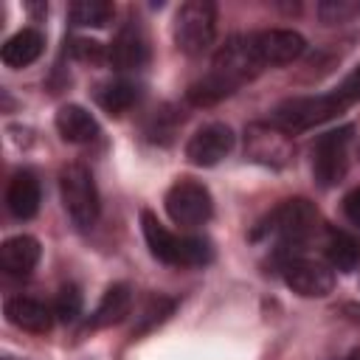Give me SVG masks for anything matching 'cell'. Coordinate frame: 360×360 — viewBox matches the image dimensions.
<instances>
[{"mask_svg":"<svg viewBox=\"0 0 360 360\" xmlns=\"http://www.w3.org/2000/svg\"><path fill=\"white\" fill-rule=\"evenodd\" d=\"M141 231L146 239L149 253L172 267H202L214 259V250L208 245V239L202 236H180L172 233L152 211H141Z\"/></svg>","mask_w":360,"mask_h":360,"instance_id":"1","label":"cell"},{"mask_svg":"<svg viewBox=\"0 0 360 360\" xmlns=\"http://www.w3.org/2000/svg\"><path fill=\"white\" fill-rule=\"evenodd\" d=\"M318 208L307 197H290L278 202L259 225L253 228V239H276L278 248H298L318 231Z\"/></svg>","mask_w":360,"mask_h":360,"instance_id":"2","label":"cell"},{"mask_svg":"<svg viewBox=\"0 0 360 360\" xmlns=\"http://www.w3.org/2000/svg\"><path fill=\"white\" fill-rule=\"evenodd\" d=\"M352 104L346 101V96L335 87L329 93H321V96H298V98H287L281 101L270 121L276 127H281L284 132H304L309 127H318L323 121H332L335 115H340L343 110H349Z\"/></svg>","mask_w":360,"mask_h":360,"instance_id":"3","label":"cell"},{"mask_svg":"<svg viewBox=\"0 0 360 360\" xmlns=\"http://www.w3.org/2000/svg\"><path fill=\"white\" fill-rule=\"evenodd\" d=\"M59 197L76 228L87 231L96 225L101 214V200L96 180L84 163H65L59 169Z\"/></svg>","mask_w":360,"mask_h":360,"instance_id":"4","label":"cell"},{"mask_svg":"<svg viewBox=\"0 0 360 360\" xmlns=\"http://www.w3.org/2000/svg\"><path fill=\"white\" fill-rule=\"evenodd\" d=\"M172 34L186 56H202L217 37V6L211 0H186L174 11Z\"/></svg>","mask_w":360,"mask_h":360,"instance_id":"5","label":"cell"},{"mask_svg":"<svg viewBox=\"0 0 360 360\" xmlns=\"http://www.w3.org/2000/svg\"><path fill=\"white\" fill-rule=\"evenodd\" d=\"M163 208H166V214L174 225L194 228V225H202V222L211 219L214 200H211V191L202 183L183 177V180L172 183V188L166 191Z\"/></svg>","mask_w":360,"mask_h":360,"instance_id":"6","label":"cell"},{"mask_svg":"<svg viewBox=\"0 0 360 360\" xmlns=\"http://www.w3.org/2000/svg\"><path fill=\"white\" fill-rule=\"evenodd\" d=\"M352 127L329 129L323 132L312 146V174L321 188H332L343 180L349 169V143H352Z\"/></svg>","mask_w":360,"mask_h":360,"instance_id":"7","label":"cell"},{"mask_svg":"<svg viewBox=\"0 0 360 360\" xmlns=\"http://www.w3.org/2000/svg\"><path fill=\"white\" fill-rule=\"evenodd\" d=\"M250 51L256 56V62L264 68H278V65H290L295 62L304 51H307V39L292 31V28H264V31H253L248 34Z\"/></svg>","mask_w":360,"mask_h":360,"instance_id":"8","label":"cell"},{"mask_svg":"<svg viewBox=\"0 0 360 360\" xmlns=\"http://www.w3.org/2000/svg\"><path fill=\"white\" fill-rule=\"evenodd\" d=\"M245 155L262 166H284L292 158V141L290 132L276 127L273 121H253L245 129Z\"/></svg>","mask_w":360,"mask_h":360,"instance_id":"9","label":"cell"},{"mask_svg":"<svg viewBox=\"0 0 360 360\" xmlns=\"http://www.w3.org/2000/svg\"><path fill=\"white\" fill-rule=\"evenodd\" d=\"M281 273H284V284L304 298H323L335 290V270L323 262L295 256L284 262Z\"/></svg>","mask_w":360,"mask_h":360,"instance_id":"10","label":"cell"},{"mask_svg":"<svg viewBox=\"0 0 360 360\" xmlns=\"http://www.w3.org/2000/svg\"><path fill=\"white\" fill-rule=\"evenodd\" d=\"M236 135L228 124H205L186 141V158L194 166H217L233 152Z\"/></svg>","mask_w":360,"mask_h":360,"instance_id":"11","label":"cell"},{"mask_svg":"<svg viewBox=\"0 0 360 360\" xmlns=\"http://www.w3.org/2000/svg\"><path fill=\"white\" fill-rule=\"evenodd\" d=\"M214 73H219L222 79L233 82L236 87L245 84L248 79H253L262 65L256 62L253 51H250V42H248V34H236L231 39H225V45H219V51L214 53Z\"/></svg>","mask_w":360,"mask_h":360,"instance_id":"12","label":"cell"},{"mask_svg":"<svg viewBox=\"0 0 360 360\" xmlns=\"http://www.w3.org/2000/svg\"><path fill=\"white\" fill-rule=\"evenodd\" d=\"M107 51H110V65L115 70H141L149 65V39L138 20H127L115 31Z\"/></svg>","mask_w":360,"mask_h":360,"instance_id":"13","label":"cell"},{"mask_svg":"<svg viewBox=\"0 0 360 360\" xmlns=\"http://www.w3.org/2000/svg\"><path fill=\"white\" fill-rule=\"evenodd\" d=\"M3 315L11 326L31 332V335H45L53 326V309L31 295H8L3 304Z\"/></svg>","mask_w":360,"mask_h":360,"instance_id":"14","label":"cell"},{"mask_svg":"<svg viewBox=\"0 0 360 360\" xmlns=\"http://www.w3.org/2000/svg\"><path fill=\"white\" fill-rule=\"evenodd\" d=\"M39 256H42L39 239L28 233H17L0 245V267L8 276H28L39 264Z\"/></svg>","mask_w":360,"mask_h":360,"instance_id":"15","label":"cell"},{"mask_svg":"<svg viewBox=\"0 0 360 360\" xmlns=\"http://www.w3.org/2000/svg\"><path fill=\"white\" fill-rule=\"evenodd\" d=\"M132 301H135V295H132V287H129V284H124V281L110 284V287L104 290L98 307H96L93 315L87 318V326H90V329H104V326L121 323V321L129 315Z\"/></svg>","mask_w":360,"mask_h":360,"instance_id":"16","label":"cell"},{"mask_svg":"<svg viewBox=\"0 0 360 360\" xmlns=\"http://www.w3.org/2000/svg\"><path fill=\"white\" fill-rule=\"evenodd\" d=\"M39 180L31 172H17L11 174L8 186H6V208L11 217L17 219H31L39 211Z\"/></svg>","mask_w":360,"mask_h":360,"instance_id":"17","label":"cell"},{"mask_svg":"<svg viewBox=\"0 0 360 360\" xmlns=\"http://www.w3.org/2000/svg\"><path fill=\"white\" fill-rule=\"evenodd\" d=\"M56 132L68 143H90L98 138V121L82 104H62L56 110Z\"/></svg>","mask_w":360,"mask_h":360,"instance_id":"18","label":"cell"},{"mask_svg":"<svg viewBox=\"0 0 360 360\" xmlns=\"http://www.w3.org/2000/svg\"><path fill=\"white\" fill-rule=\"evenodd\" d=\"M42 48H45V37L37 28H22L3 42L0 59L8 68H28L31 62H37L42 56Z\"/></svg>","mask_w":360,"mask_h":360,"instance_id":"19","label":"cell"},{"mask_svg":"<svg viewBox=\"0 0 360 360\" xmlns=\"http://www.w3.org/2000/svg\"><path fill=\"white\" fill-rule=\"evenodd\" d=\"M141 98V87L129 79H112V82H104L98 90H96V101L104 112L110 115H121L127 112L135 101Z\"/></svg>","mask_w":360,"mask_h":360,"instance_id":"20","label":"cell"},{"mask_svg":"<svg viewBox=\"0 0 360 360\" xmlns=\"http://www.w3.org/2000/svg\"><path fill=\"white\" fill-rule=\"evenodd\" d=\"M323 253H326V262H329L332 270L349 273V270H354L360 264V242L346 231H329Z\"/></svg>","mask_w":360,"mask_h":360,"instance_id":"21","label":"cell"},{"mask_svg":"<svg viewBox=\"0 0 360 360\" xmlns=\"http://www.w3.org/2000/svg\"><path fill=\"white\" fill-rule=\"evenodd\" d=\"M177 309V301L174 298H169V295H160V292H155V295H149L143 304H141V309L135 312V323H132V338H141V335H146V332H152V329H158L172 312Z\"/></svg>","mask_w":360,"mask_h":360,"instance_id":"22","label":"cell"},{"mask_svg":"<svg viewBox=\"0 0 360 360\" xmlns=\"http://www.w3.org/2000/svg\"><path fill=\"white\" fill-rule=\"evenodd\" d=\"M233 90H236L233 82H228V79H222L219 73L211 70L208 76H202L200 82H194V84L186 90V98H188V104H194V107H211V104L228 98Z\"/></svg>","mask_w":360,"mask_h":360,"instance_id":"23","label":"cell"},{"mask_svg":"<svg viewBox=\"0 0 360 360\" xmlns=\"http://www.w3.org/2000/svg\"><path fill=\"white\" fill-rule=\"evenodd\" d=\"M68 17L79 28H104L112 20V6L107 0H76L68 6Z\"/></svg>","mask_w":360,"mask_h":360,"instance_id":"24","label":"cell"},{"mask_svg":"<svg viewBox=\"0 0 360 360\" xmlns=\"http://www.w3.org/2000/svg\"><path fill=\"white\" fill-rule=\"evenodd\" d=\"M315 11L323 25H343L360 17V0H321Z\"/></svg>","mask_w":360,"mask_h":360,"instance_id":"25","label":"cell"},{"mask_svg":"<svg viewBox=\"0 0 360 360\" xmlns=\"http://www.w3.org/2000/svg\"><path fill=\"white\" fill-rule=\"evenodd\" d=\"M68 56L76 59V62H84V65H104V62H110L107 45H101L98 39H84V37H76V39L68 42Z\"/></svg>","mask_w":360,"mask_h":360,"instance_id":"26","label":"cell"},{"mask_svg":"<svg viewBox=\"0 0 360 360\" xmlns=\"http://www.w3.org/2000/svg\"><path fill=\"white\" fill-rule=\"evenodd\" d=\"M51 309H53V315L62 323H73L79 318V312H82V292H79V287L76 284H62L56 298H53V304H51Z\"/></svg>","mask_w":360,"mask_h":360,"instance_id":"27","label":"cell"},{"mask_svg":"<svg viewBox=\"0 0 360 360\" xmlns=\"http://www.w3.org/2000/svg\"><path fill=\"white\" fill-rule=\"evenodd\" d=\"M338 90L346 96V101H349V104L360 101V65H357V68H354V70H352V73L338 84Z\"/></svg>","mask_w":360,"mask_h":360,"instance_id":"28","label":"cell"},{"mask_svg":"<svg viewBox=\"0 0 360 360\" xmlns=\"http://www.w3.org/2000/svg\"><path fill=\"white\" fill-rule=\"evenodd\" d=\"M343 214H346V219H349L352 225L360 228V186L352 188V191L343 197Z\"/></svg>","mask_w":360,"mask_h":360,"instance_id":"29","label":"cell"},{"mask_svg":"<svg viewBox=\"0 0 360 360\" xmlns=\"http://www.w3.org/2000/svg\"><path fill=\"white\" fill-rule=\"evenodd\" d=\"M343 360H360V352H352L349 357H343Z\"/></svg>","mask_w":360,"mask_h":360,"instance_id":"30","label":"cell"}]
</instances>
